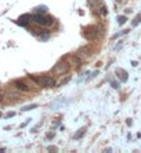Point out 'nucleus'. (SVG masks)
Listing matches in <instances>:
<instances>
[{
	"label": "nucleus",
	"instance_id": "nucleus-13",
	"mask_svg": "<svg viewBox=\"0 0 141 153\" xmlns=\"http://www.w3.org/2000/svg\"><path fill=\"white\" fill-rule=\"evenodd\" d=\"M140 21H141V14H138V16L134 18L133 22H132V25H133V27H137V25L140 24Z\"/></svg>",
	"mask_w": 141,
	"mask_h": 153
},
{
	"label": "nucleus",
	"instance_id": "nucleus-14",
	"mask_svg": "<svg viewBox=\"0 0 141 153\" xmlns=\"http://www.w3.org/2000/svg\"><path fill=\"white\" fill-rule=\"evenodd\" d=\"M126 21H127V18H126L125 16H121V17H118V24L119 25H123L126 22Z\"/></svg>",
	"mask_w": 141,
	"mask_h": 153
},
{
	"label": "nucleus",
	"instance_id": "nucleus-8",
	"mask_svg": "<svg viewBox=\"0 0 141 153\" xmlns=\"http://www.w3.org/2000/svg\"><path fill=\"white\" fill-rule=\"evenodd\" d=\"M71 64H72V67H75V68H79L82 65V61H80V59H79V56H73V57H71Z\"/></svg>",
	"mask_w": 141,
	"mask_h": 153
},
{
	"label": "nucleus",
	"instance_id": "nucleus-12",
	"mask_svg": "<svg viewBox=\"0 0 141 153\" xmlns=\"http://www.w3.org/2000/svg\"><path fill=\"white\" fill-rule=\"evenodd\" d=\"M85 132H86V128H80L76 134H75V139H80V138L85 135Z\"/></svg>",
	"mask_w": 141,
	"mask_h": 153
},
{
	"label": "nucleus",
	"instance_id": "nucleus-15",
	"mask_svg": "<svg viewBox=\"0 0 141 153\" xmlns=\"http://www.w3.org/2000/svg\"><path fill=\"white\" fill-rule=\"evenodd\" d=\"M36 107H37V106H36V105H31V106H25V107H24V109H22V110H24V111H28V110L36 109Z\"/></svg>",
	"mask_w": 141,
	"mask_h": 153
},
{
	"label": "nucleus",
	"instance_id": "nucleus-16",
	"mask_svg": "<svg viewBox=\"0 0 141 153\" xmlns=\"http://www.w3.org/2000/svg\"><path fill=\"white\" fill-rule=\"evenodd\" d=\"M69 79H71L69 76H66L65 79H62V81H61V82H60V86H62V85H64V84H66V82H69Z\"/></svg>",
	"mask_w": 141,
	"mask_h": 153
},
{
	"label": "nucleus",
	"instance_id": "nucleus-4",
	"mask_svg": "<svg viewBox=\"0 0 141 153\" xmlns=\"http://www.w3.org/2000/svg\"><path fill=\"white\" fill-rule=\"evenodd\" d=\"M85 36H86V39L93 40L97 36V27H87L85 29Z\"/></svg>",
	"mask_w": 141,
	"mask_h": 153
},
{
	"label": "nucleus",
	"instance_id": "nucleus-3",
	"mask_svg": "<svg viewBox=\"0 0 141 153\" xmlns=\"http://www.w3.org/2000/svg\"><path fill=\"white\" fill-rule=\"evenodd\" d=\"M69 68H71L69 63H66V61H60V63H57L51 68V73L56 74V75H64V74H66L69 71Z\"/></svg>",
	"mask_w": 141,
	"mask_h": 153
},
{
	"label": "nucleus",
	"instance_id": "nucleus-2",
	"mask_svg": "<svg viewBox=\"0 0 141 153\" xmlns=\"http://www.w3.org/2000/svg\"><path fill=\"white\" fill-rule=\"evenodd\" d=\"M32 21L37 25H42V27H48V25H51L53 22H54L53 17L45 16V14H35V16L32 17Z\"/></svg>",
	"mask_w": 141,
	"mask_h": 153
},
{
	"label": "nucleus",
	"instance_id": "nucleus-20",
	"mask_svg": "<svg viewBox=\"0 0 141 153\" xmlns=\"http://www.w3.org/2000/svg\"><path fill=\"white\" fill-rule=\"evenodd\" d=\"M51 138H54V134H47V139H51Z\"/></svg>",
	"mask_w": 141,
	"mask_h": 153
},
{
	"label": "nucleus",
	"instance_id": "nucleus-6",
	"mask_svg": "<svg viewBox=\"0 0 141 153\" xmlns=\"http://www.w3.org/2000/svg\"><path fill=\"white\" fill-rule=\"evenodd\" d=\"M96 10H97V13H98L101 17H105L107 14H108V8L105 7V4L102 3V1H98V3H97Z\"/></svg>",
	"mask_w": 141,
	"mask_h": 153
},
{
	"label": "nucleus",
	"instance_id": "nucleus-7",
	"mask_svg": "<svg viewBox=\"0 0 141 153\" xmlns=\"http://www.w3.org/2000/svg\"><path fill=\"white\" fill-rule=\"evenodd\" d=\"M32 20V17L29 16V14H26V16H22L20 18V20L17 21V24H20V25H22V27H26V25L29 24V21Z\"/></svg>",
	"mask_w": 141,
	"mask_h": 153
},
{
	"label": "nucleus",
	"instance_id": "nucleus-19",
	"mask_svg": "<svg viewBox=\"0 0 141 153\" xmlns=\"http://www.w3.org/2000/svg\"><path fill=\"white\" fill-rule=\"evenodd\" d=\"M111 84H112V86H113V88H115V89H116V88H119V86H118V84H116V82H115V81H112Z\"/></svg>",
	"mask_w": 141,
	"mask_h": 153
},
{
	"label": "nucleus",
	"instance_id": "nucleus-18",
	"mask_svg": "<svg viewBox=\"0 0 141 153\" xmlns=\"http://www.w3.org/2000/svg\"><path fill=\"white\" fill-rule=\"evenodd\" d=\"M96 75H98V71H94V73L91 74V75H90V78H89V79H87V81H90V79H91V78H94V76H96Z\"/></svg>",
	"mask_w": 141,
	"mask_h": 153
},
{
	"label": "nucleus",
	"instance_id": "nucleus-10",
	"mask_svg": "<svg viewBox=\"0 0 141 153\" xmlns=\"http://www.w3.org/2000/svg\"><path fill=\"white\" fill-rule=\"evenodd\" d=\"M77 56H79V57H89V56H90V50H89L87 48L79 49V52H77Z\"/></svg>",
	"mask_w": 141,
	"mask_h": 153
},
{
	"label": "nucleus",
	"instance_id": "nucleus-11",
	"mask_svg": "<svg viewBox=\"0 0 141 153\" xmlns=\"http://www.w3.org/2000/svg\"><path fill=\"white\" fill-rule=\"evenodd\" d=\"M46 11H47L46 6H39V7L35 8V14H46Z\"/></svg>",
	"mask_w": 141,
	"mask_h": 153
},
{
	"label": "nucleus",
	"instance_id": "nucleus-17",
	"mask_svg": "<svg viewBox=\"0 0 141 153\" xmlns=\"http://www.w3.org/2000/svg\"><path fill=\"white\" fill-rule=\"evenodd\" d=\"M47 150H50V152H57L58 149H57V148H54V146H48V149H47Z\"/></svg>",
	"mask_w": 141,
	"mask_h": 153
},
{
	"label": "nucleus",
	"instance_id": "nucleus-9",
	"mask_svg": "<svg viewBox=\"0 0 141 153\" xmlns=\"http://www.w3.org/2000/svg\"><path fill=\"white\" fill-rule=\"evenodd\" d=\"M116 74H118V76H121L122 82H126V81H127V73H126L125 70H122V68L116 70Z\"/></svg>",
	"mask_w": 141,
	"mask_h": 153
},
{
	"label": "nucleus",
	"instance_id": "nucleus-1",
	"mask_svg": "<svg viewBox=\"0 0 141 153\" xmlns=\"http://www.w3.org/2000/svg\"><path fill=\"white\" fill-rule=\"evenodd\" d=\"M29 78L33 79L36 84L42 85V86H47V88H53V86H56V81L53 79L51 76H48V75H40V76L29 75Z\"/></svg>",
	"mask_w": 141,
	"mask_h": 153
},
{
	"label": "nucleus",
	"instance_id": "nucleus-5",
	"mask_svg": "<svg viewBox=\"0 0 141 153\" xmlns=\"http://www.w3.org/2000/svg\"><path fill=\"white\" fill-rule=\"evenodd\" d=\"M14 88L17 89V91H21V92H29V86L26 84H25L24 81H14Z\"/></svg>",
	"mask_w": 141,
	"mask_h": 153
}]
</instances>
